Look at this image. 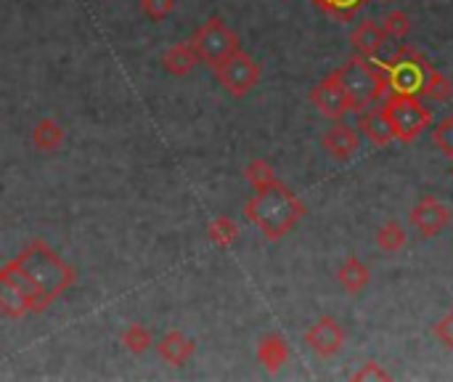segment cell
<instances>
[{"mask_svg":"<svg viewBox=\"0 0 453 382\" xmlns=\"http://www.w3.org/2000/svg\"><path fill=\"white\" fill-rule=\"evenodd\" d=\"M340 77H342L345 93L350 98V112H364L374 101H382L390 93L380 64L374 58L361 56V53L348 58L340 66Z\"/></svg>","mask_w":453,"mask_h":382,"instance_id":"3","label":"cell"},{"mask_svg":"<svg viewBox=\"0 0 453 382\" xmlns=\"http://www.w3.org/2000/svg\"><path fill=\"white\" fill-rule=\"evenodd\" d=\"M173 8H175V0H141V11L151 21H165L173 13Z\"/></svg>","mask_w":453,"mask_h":382,"instance_id":"28","label":"cell"},{"mask_svg":"<svg viewBox=\"0 0 453 382\" xmlns=\"http://www.w3.org/2000/svg\"><path fill=\"white\" fill-rule=\"evenodd\" d=\"M361 117H358V130L366 136V141L369 144H374V146H388V144H393V130H390V125H388V120H385V114H382V109H364V112H358Z\"/></svg>","mask_w":453,"mask_h":382,"instance_id":"16","label":"cell"},{"mask_svg":"<svg viewBox=\"0 0 453 382\" xmlns=\"http://www.w3.org/2000/svg\"><path fill=\"white\" fill-rule=\"evenodd\" d=\"M390 3H393V0H390Z\"/></svg>","mask_w":453,"mask_h":382,"instance_id":"32","label":"cell"},{"mask_svg":"<svg viewBox=\"0 0 453 382\" xmlns=\"http://www.w3.org/2000/svg\"><path fill=\"white\" fill-rule=\"evenodd\" d=\"M422 96H427V98H433V101H451L453 82L446 74H441V72L433 66L430 74H427V82H425V93H422Z\"/></svg>","mask_w":453,"mask_h":382,"instance_id":"25","label":"cell"},{"mask_svg":"<svg viewBox=\"0 0 453 382\" xmlns=\"http://www.w3.org/2000/svg\"><path fill=\"white\" fill-rule=\"evenodd\" d=\"M0 314H3L5 319H13V322L32 314L27 298H24L21 290L13 285V279L8 277L5 269H0Z\"/></svg>","mask_w":453,"mask_h":382,"instance_id":"15","label":"cell"},{"mask_svg":"<svg viewBox=\"0 0 453 382\" xmlns=\"http://www.w3.org/2000/svg\"><path fill=\"white\" fill-rule=\"evenodd\" d=\"M199 53L194 51V45L191 43H175V45H170L165 53H162V66H165V72L167 74H173V77H186V74H191L196 66H199Z\"/></svg>","mask_w":453,"mask_h":382,"instance_id":"14","label":"cell"},{"mask_svg":"<svg viewBox=\"0 0 453 382\" xmlns=\"http://www.w3.org/2000/svg\"><path fill=\"white\" fill-rule=\"evenodd\" d=\"M157 354H159V359H162L165 364L180 370V367H186V364L191 362V356L196 354V346H194L191 338H186L183 332L173 330V332H165V335L159 338Z\"/></svg>","mask_w":453,"mask_h":382,"instance_id":"11","label":"cell"},{"mask_svg":"<svg viewBox=\"0 0 453 382\" xmlns=\"http://www.w3.org/2000/svg\"><path fill=\"white\" fill-rule=\"evenodd\" d=\"M451 173H453V168H451Z\"/></svg>","mask_w":453,"mask_h":382,"instance_id":"31","label":"cell"},{"mask_svg":"<svg viewBox=\"0 0 453 382\" xmlns=\"http://www.w3.org/2000/svg\"><path fill=\"white\" fill-rule=\"evenodd\" d=\"M64 138H66V133H64V128L53 117H42L35 125V130H32V146L37 152H45V154L56 152L64 144Z\"/></svg>","mask_w":453,"mask_h":382,"instance_id":"19","label":"cell"},{"mask_svg":"<svg viewBox=\"0 0 453 382\" xmlns=\"http://www.w3.org/2000/svg\"><path fill=\"white\" fill-rule=\"evenodd\" d=\"M244 178L250 181L252 189H265L271 183H276V170L268 160H252L247 168H244Z\"/></svg>","mask_w":453,"mask_h":382,"instance_id":"23","label":"cell"},{"mask_svg":"<svg viewBox=\"0 0 453 382\" xmlns=\"http://www.w3.org/2000/svg\"><path fill=\"white\" fill-rule=\"evenodd\" d=\"M411 223H414V229L422 234V237H435V234H441L449 223H451L453 213L449 205H443L441 199H435V197H430V194H425L422 199H419V205L411 210Z\"/></svg>","mask_w":453,"mask_h":382,"instance_id":"9","label":"cell"},{"mask_svg":"<svg viewBox=\"0 0 453 382\" xmlns=\"http://www.w3.org/2000/svg\"><path fill=\"white\" fill-rule=\"evenodd\" d=\"M382 114L393 130V138L401 144L417 141L433 125V112L419 101V96L388 93L382 98Z\"/></svg>","mask_w":453,"mask_h":382,"instance_id":"4","label":"cell"},{"mask_svg":"<svg viewBox=\"0 0 453 382\" xmlns=\"http://www.w3.org/2000/svg\"><path fill=\"white\" fill-rule=\"evenodd\" d=\"M390 93H406V96H422L425 93V82L430 74V61L411 45H401L393 58L388 61H377Z\"/></svg>","mask_w":453,"mask_h":382,"instance_id":"5","label":"cell"},{"mask_svg":"<svg viewBox=\"0 0 453 382\" xmlns=\"http://www.w3.org/2000/svg\"><path fill=\"white\" fill-rule=\"evenodd\" d=\"M188 43L194 45V51L199 53V58L207 61L210 66L242 48L239 35H236L220 16H210V19L194 32V37H191Z\"/></svg>","mask_w":453,"mask_h":382,"instance_id":"7","label":"cell"},{"mask_svg":"<svg viewBox=\"0 0 453 382\" xmlns=\"http://www.w3.org/2000/svg\"><path fill=\"white\" fill-rule=\"evenodd\" d=\"M382 24V29L388 32V37H406L409 32H411V19H409V13L406 11H388L385 13V19L380 21Z\"/></svg>","mask_w":453,"mask_h":382,"instance_id":"26","label":"cell"},{"mask_svg":"<svg viewBox=\"0 0 453 382\" xmlns=\"http://www.w3.org/2000/svg\"><path fill=\"white\" fill-rule=\"evenodd\" d=\"M305 343H308V348H311L316 356L332 359V356H337V354L342 351V346H345V330L337 324V319L324 316V319H319V322L305 332Z\"/></svg>","mask_w":453,"mask_h":382,"instance_id":"10","label":"cell"},{"mask_svg":"<svg viewBox=\"0 0 453 382\" xmlns=\"http://www.w3.org/2000/svg\"><path fill=\"white\" fill-rule=\"evenodd\" d=\"M212 72H215V80L234 98H244L247 93H252L263 77V66L242 48L234 51L231 56L220 58L218 64H212Z\"/></svg>","mask_w":453,"mask_h":382,"instance_id":"6","label":"cell"},{"mask_svg":"<svg viewBox=\"0 0 453 382\" xmlns=\"http://www.w3.org/2000/svg\"><path fill=\"white\" fill-rule=\"evenodd\" d=\"M406 242H409V234L398 221H388L377 231V247L385 250V253H398V250L406 247Z\"/></svg>","mask_w":453,"mask_h":382,"instance_id":"21","label":"cell"},{"mask_svg":"<svg viewBox=\"0 0 453 382\" xmlns=\"http://www.w3.org/2000/svg\"><path fill=\"white\" fill-rule=\"evenodd\" d=\"M435 335H438V340H441V343H446L449 348H453V314H446V316L438 322Z\"/></svg>","mask_w":453,"mask_h":382,"instance_id":"30","label":"cell"},{"mask_svg":"<svg viewBox=\"0 0 453 382\" xmlns=\"http://www.w3.org/2000/svg\"><path fill=\"white\" fill-rule=\"evenodd\" d=\"M321 144H324L326 154H329V157H334V160H340V162H345V160L356 157V152L361 149V138H358V133H356L353 128L342 125V122H337L334 128H329V133L321 138Z\"/></svg>","mask_w":453,"mask_h":382,"instance_id":"12","label":"cell"},{"mask_svg":"<svg viewBox=\"0 0 453 382\" xmlns=\"http://www.w3.org/2000/svg\"><path fill=\"white\" fill-rule=\"evenodd\" d=\"M433 144H435L446 157H451L453 160V117H446V120H441V122L435 125V130H433Z\"/></svg>","mask_w":453,"mask_h":382,"instance_id":"27","label":"cell"},{"mask_svg":"<svg viewBox=\"0 0 453 382\" xmlns=\"http://www.w3.org/2000/svg\"><path fill=\"white\" fill-rule=\"evenodd\" d=\"M393 375L388 372V370H382L377 362H366L356 375H353V380L356 382H364V380H390Z\"/></svg>","mask_w":453,"mask_h":382,"instance_id":"29","label":"cell"},{"mask_svg":"<svg viewBox=\"0 0 453 382\" xmlns=\"http://www.w3.org/2000/svg\"><path fill=\"white\" fill-rule=\"evenodd\" d=\"M385 43H388V32L382 29L380 21H372V19L358 24L350 35V45L366 58H377L380 51L385 48Z\"/></svg>","mask_w":453,"mask_h":382,"instance_id":"13","label":"cell"},{"mask_svg":"<svg viewBox=\"0 0 453 382\" xmlns=\"http://www.w3.org/2000/svg\"><path fill=\"white\" fill-rule=\"evenodd\" d=\"M289 359V346L281 335H265L257 343V362L268 370V372H279Z\"/></svg>","mask_w":453,"mask_h":382,"instance_id":"17","label":"cell"},{"mask_svg":"<svg viewBox=\"0 0 453 382\" xmlns=\"http://www.w3.org/2000/svg\"><path fill=\"white\" fill-rule=\"evenodd\" d=\"M337 282L342 285V290H345V292L358 295V292H364V290H366V285L372 282V271H369V266H366L364 261H358V258H348V261L340 266V271H337Z\"/></svg>","mask_w":453,"mask_h":382,"instance_id":"18","label":"cell"},{"mask_svg":"<svg viewBox=\"0 0 453 382\" xmlns=\"http://www.w3.org/2000/svg\"><path fill=\"white\" fill-rule=\"evenodd\" d=\"M40 295L53 306L64 292L77 285V271L42 239H32L16 258L8 261Z\"/></svg>","mask_w":453,"mask_h":382,"instance_id":"1","label":"cell"},{"mask_svg":"<svg viewBox=\"0 0 453 382\" xmlns=\"http://www.w3.org/2000/svg\"><path fill=\"white\" fill-rule=\"evenodd\" d=\"M122 346H125L130 354L141 356V354H146V351L154 346V335H151V330L143 327L141 322H133V324L122 332Z\"/></svg>","mask_w":453,"mask_h":382,"instance_id":"22","label":"cell"},{"mask_svg":"<svg viewBox=\"0 0 453 382\" xmlns=\"http://www.w3.org/2000/svg\"><path fill=\"white\" fill-rule=\"evenodd\" d=\"M303 215H305L303 199L295 191H289L281 181L265 189H255L252 199L244 205V218L255 223L271 242L284 239L303 221Z\"/></svg>","mask_w":453,"mask_h":382,"instance_id":"2","label":"cell"},{"mask_svg":"<svg viewBox=\"0 0 453 382\" xmlns=\"http://www.w3.org/2000/svg\"><path fill=\"white\" fill-rule=\"evenodd\" d=\"M311 104H313L326 120H334V122H340V120L350 112V98H348V93H345L340 69L332 72L329 77H324L321 82H316V85L311 88Z\"/></svg>","mask_w":453,"mask_h":382,"instance_id":"8","label":"cell"},{"mask_svg":"<svg viewBox=\"0 0 453 382\" xmlns=\"http://www.w3.org/2000/svg\"><path fill=\"white\" fill-rule=\"evenodd\" d=\"M324 13H329V16H334V19H340V21H350L361 8H364V3L366 0H313Z\"/></svg>","mask_w":453,"mask_h":382,"instance_id":"24","label":"cell"},{"mask_svg":"<svg viewBox=\"0 0 453 382\" xmlns=\"http://www.w3.org/2000/svg\"><path fill=\"white\" fill-rule=\"evenodd\" d=\"M207 239L218 247V250H228L236 245L239 239V226L236 221L226 218V215H218L210 226H207Z\"/></svg>","mask_w":453,"mask_h":382,"instance_id":"20","label":"cell"}]
</instances>
